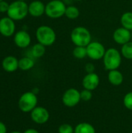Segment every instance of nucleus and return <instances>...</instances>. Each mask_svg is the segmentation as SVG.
<instances>
[{"label": "nucleus", "mask_w": 132, "mask_h": 133, "mask_svg": "<svg viewBox=\"0 0 132 133\" xmlns=\"http://www.w3.org/2000/svg\"><path fill=\"white\" fill-rule=\"evenodd\" d=\"M122 55L119 50L114 48L107 49L105 55L103 58V66L106 70L110 71L118 69L121 65Z\"/></svg>", "instance_id": "nucleus-1"}, {"label": "nucleus", "mask_w": 132, "mask_h": 133, "mask_svg": "<svg viewBox=\"0 0 132 133\" xmlns=\"http://www.w3.org/2000/svg\"><path fill=\"white\" fill-rule=\"evenodd\" d=\"M71 41L75 46L86 47L92 41L89 30L84 26H76L71 32Z\"/></svg>", "instance_id": "nucleus-2"}, {"label": "nucleus", "mask_w": 132, "mask_h": 133, "mask_svg": "<svg viewBox=\"0 0 132 133\" xmlns=\"http://www.w3.org/2000/svg\"><path fill=\"white\" fill-rule=\"evenodd\" d=\"M29 5L24 1L16 0L9 4V8L7 12V15L9 18L14 21H19L23 19L29 13Z\"/></svg>", "instance_id": "nucleus-3"}, {"label": "nucleus", "mask_w": 132, "mask_h": 133, "mask_svg": "<svg viewBox=\"0 0 132 133\" xmlns=\"http://www.w3.org/2000/svg\"><path fill=\"white\" fill-rule=\"evenodd\" d=\"M36 37L38 43L45 47L51 46L56 41V33L53 28L47 25L40 26L36 30Z\"/></svg>", "instance_id": "nucleus-4"}, {"label": "nucleus", "mask_w": 132, "mask_h": 133, "mask_svg": "<svg viewBox=\"0 0 132 133\" xmlns=\"http://www.w3.org/2000/svg\"><path fill=\"white\" fill-rule=\"evenodd\" d=\"M38 99L37 94L33 91H28L21 95L18 101V106L20 111L25 113L31 112L37 105Z\"/></svg>", "instance_id": "nucleus-5"}, {"label": "nucleus", "mask_w": 132, "mask_h": 133, "mask_svg": "<svg viewBox=\"0 0 132 133\" xmlns=\"http://www.w3.org/2000/svg\"><path fill=\"white\" fill-rule=\"evenodd\" d=\"M66 7L63 1L51 0L45 6V14L51 19H58L65 16Z\"/></svg>", "instance_id": "nucleus-6"}, {"label": "nucleus", "mask_w": 132, "mask_h": 133, "mask_svg": "<svg viewBox=\"0 0 132 133\" xmlns=\"http://www.w3.org/2000/svg\"><path fill=\"white\" fill-rule=\"evenodd\" d=\"M86 50L87 57L93 61L103 59L107 51L104 45L99 41H91L86 46Z\"/></svg>", "instance_id": "nucleus-7"}, {"label": "nucleus", "mask_w": 132, "mask_h": 133, "mask_svg": "<svg viewBox=\"0 0 132 133\" xmlns=\"http://www.w3.org/2000/svg\"><path fill=\"white\" fill-rule=\"evenodd\" d=\"M61 101L65 106L68 108H74L82 101L80 91L75 88H69L64 92Z\"/></svg>", "instance_id": "nucleus-8"}, {"label": "nucleus", "mask_w": 132, "mask_h": 133, "mask_svg": "<svg viewBox=\"0 0 132 133\" xmlns=\"http://www.w3.org/2000/svg\"><path fill=\"white\" fill-rule=\"evenodd\" d=\"M30 118L32 121L38 125H43L48 122L50 114L47 109L44 107H36L30 112Z\"/></svg>", "instance_id": "nucleus-9"}, {"label": "nucleus", "mask_w": 132, "mask_h": 133, "mask_svg": "<svg viewBox=\"0 0 132 133\" xmlns=\"http://www.w3.org/2000/svg\"><path fill=\"white\" fill-rule=\"evenodd\" d=\"M113 39L119 45H124L131 41V31L121 26L117 28L113 33Z\"/></svg>", "instance_id": "nucleus-10"}, {"label": "nucleus", "mask_w": 132, "mask_h": 133, "mask_svg": "<svg viewBox=\"0 0 132 133\" xmlns=\"http://www.w3.org/2000/svg\"><path fill=\"white\" fill-rule=\"evenodd\" d=\"M16 30L14 20L9 16L0 19V34L4 37H11Z\"/></svg>", "instance_id": "nucleus-11"}, {"label": "nucleus", "mask_w": 132, "mask_h": 133, "mask_svg": "<svg viewBox=\"0 0 132 133\" xmlns=\"http://www.w3.org/2000/svg\"><path fill=\"white\" fill-rule=\"evenodd\" d=\"M100 79L98 74L96 72L92 73H87L82 79V84L84 89L89 90H95L100 85Z\"/></svg>", "instance_id": "nucleus-12"}, {"label": "nucleus", "mask_w": 132, "mask_h": 133, "mask_svg": "<svg viewBox=\"0 0 132 133\" xmlns=\"http://www.w3.org/2000/svg\"><path fill=\"white\" fill-rule=\"evenodd\" d=\"M14 43L15 44L20 48H27L31 43V37L29 33L26 30H19L16 33L14 36Z\"/></svg>", "instance_id": "nucleus-13"}, {"label": "nucleus", "mask_w": 132, "mask_h": 133, "mask_svg": "<svg viewBox=\"0 0 132 133\" xmlns=\"http://www.w3.org/2000/svg\"><path fill=\"white\" fill-rule=\"evenodd\" d=\"M45 6L41 1L34 0L31 2L28 6L29 14L33 17H40L45 13Z\"/></svg>", "instance_id": "nucleus-14"}, {"label": "nucleus", "mask_w": 132, "mask_h": 133, "mask_svg": "<svg viewBox=\"0 0 132 133\" xmlns=\"http://www.w3.org/2000/svg\"><path fill=\"white\" fill-rule=\"evenodd\" d=\"M2 69L8 72H13L19 69V60L12 55L6 56L2 62Z\"/></svg>", "instance_id": "nucleus-15"}, {"label": "nucleus", "mask_w": 132, "mask_h": 133, "mask_svg": "<svg viewBox=\"0 0 132 133\" xmlns=\"http://www.w3.org/2000/svg\"><path fill=\"white\" fill-rule=\"evenodd\" d=\"M107 79L109 83L115 87L121 86L124 82V76L121 72H120L118 69L110 70L108 72Z\"/></svg>", "instance_id": "nucleus-16"}, {"label": "nucleus", "mask_w": 132, "mask_h": 133, "mask_svg": "<svg viewBox=\"0 0 132 133\" xmlns=\"http://www.w3.org/2000/svg\"><path fill=\"white\" fill-rule=\"evenodd\" d=\"M74 133H96V129L88 122H81L75 127Z\"/></svg>", "instance_id": "nucleus-17"}, {"label": "nucleus", "mask_w": 132, "mask_h": 133, "mask_svg": "<svg viewBox=\"0 0 132 133\" xmlns=\"http://www.w3.org/2000/svg\"><path fill=\"white\" fill-rule=\"evenodd\" d=\"M34 61L30 57H23L19 60V69L23 71L30 70L34 66Z\"/></svg>", "instance_id": "nucleus-18"}, {"label": "nucleus", "mask_w": 132, "mask_h": 133, "mask_svg": "<svg viewBox=\"0 0 132 133\" xmlns=\"http://www.w3.org/2000/svg\"><path fill=\"white\" fill-rule=\"evenodd\" d=\"M121 26L132 31V12H126L121 17Z\"/></svg>", "instance_id": "nucleus-19"}, {"label": "nucleus", "mask_w": 132, "mask_h": 133, "mask_svg": "<svg viewBox=\"0 0 132 133\" xmlns=\"http://www.w3.org/2000/svg\"><path fill=\"white\" fill-rule=\"evenodd\" d=\"M79 9L74 5H68L66 7L65 16L69 19H75L79 16Z\"/></svg>", "instance_id": "nucleus-20"}, {"label": "nucleus", "mask_w": 132, "mask_h": 133, "mask_svg": "<svg viewBox=\"0 0 132 133\" xmlns=\"http://www.w3.org/2000/svg\"><path fill=\"white\" fill-rule=\"evenodd\" d=\"M45 51H46L45 46L40 43L35 44L32 47V50H31L32 55L37 58H41L42 56H44V55L45 54Z\"/></svg>", "instance_id": "nucleus-21"}, {"label": "nucleus", "mask_w": 132, "mask_h": 133, "mask_svg": "<svg viewBox=\"0 0 132 133\" xmlns=\"http://www.w3.org/2000/svg\"><path fill=\"white\" fill-rule=\"evenodd\" d=\"M121 53L124 58L132 60V41L121 46Z\"/></svg>", "instance_id": "nucleus-22"}, {"label": "nucleus", "mask_w": 132, "mask_h": 133, "mask_svg": "<svg viewBox=\"0 0 132 133\" xmlns=\"http://www.w3.org/2000/svg\"><path fill=\"white\" fill-rule=\"evenodd\" d=\"M72 55L77 59H84L87 57L86 47L75 46L72 51Z\"/></svg>", "instance_id": "nucleus-23"}, {"label": "nucleus", "mask_w": 132, "mask_h": 133, "mask_svg": "<svg viewBox=\"0 0 132 133\" xmlns=\"http://www.w3.org/2000/svg\"><path fill=\"white\" fill-rule=\"evenodd\" d=\"M123 103L124 107L129 110L132 111V91L128 92V94H126L124 97L123 99Z\"/></svg>", "instance_id": "nucleus-24"}, {"label": "nucleus", "mask_w": 132, "mask_h": 133, "mask_svg": "<svg viewBox=\"0 0 132 133\" xmlns=\"http://www.w3.org/2000/svg\"><path fill=\"white\" fill-rule=\"evenodd\" d=\"M75 128L68 123L61 124L58 127V133H74Z\"/></svg>", "instance_id": "nucleus-25"}, {"label": "nucleus", "mask_w": 132, "mask_h": 133, "mask_svg": "<svg viewBox=\"0 0 132 133\" xmlns=\"http://www.w3.org/2000/svg\"><path fill=\"white\" fill-rule=\"evenodd\" d=\"M80 96L81 100L83 101H89L93 98V92L91 90L83 89L82 91H80Z\"/></svg>", "instance_id": "nucleus-26"}, {"label": "nucleus", "mask_w": 132, "mask_h": 133, "mask_svg": "<svg viewBox=\"0 0 132 133\" xmlns=\"http://www.w3.org/2000/svg\"><path fill=\"white\" fill-rule=\"evenodd\" d=\"M9 8V4L5 2V1H1L0 2V12L3 13V12H8Z\"/></svg>", "instance_id": "nucleus-27"}, {"label": "nucleus", "mask_w": 132, "mask_h": 133, "mask_svg": "<svg viewBox=\"0 0 132 133\" xmlns=\"http://www.w3.org/2000/svg\"><path fill=\"white\" fill-rule=\"evenodd\" d=\"M85 70L87 73L95 72V65L93 63H87L85 65Z\"/></svg>", "instance_id": "nucleus-28"}, {"label": "nucleus", "mask_w": 132, "mask_h": 133, "mask_svg": "<svg viewBox=\"0 0 132 133\" xmlns=\"http://www.w3.org/2000/svg\"><path fill=\"white\" fill-rule=\"evenodd\" d=\"M7 132V128L5 126V125L0 122V133H6Z\"/></svg>", "instance_id": "nucleus-29"}, {"label": "nucleus", "mask_w": 132, "mask_h": 133, "mask_svg": "<svg viewBox=\"0 0 132 133\" xmlns=\"http://www.w3.org/2000/svg\"><path fill=\"white\" fill-rule=\"evenodd\" d=\"M23 133H40L37 130L34 129H28L24 131Z\"/></svg>", "instance_id": "nucleus-30"}, {"label": "nucleus", "mask_w": 132, "mask_h": 133, "mask_svg": "<svg viewBox=\"0 0 132 133\" xmlns=\"http://www.w3.org/2000/svg\"><path fill=\"white\" fill-rule=\"evenodd\" d=\"M10 133H22L20 132H19V131H13V132H12Z\"/></svg>", "instance_id": "nucleus-31"}, {"label": "nucleus", "mask_w": 132, "mask_h": 133, "mask_svg": "<svg viewBox=\"0 0 132 133\" xmlns=\"http://www.w3.org/2000/svg\"><path fill=\"white\" fill-rule=\"evenodd\" d=\"M74 1H76V2H80V1H82V0H74Z\"/></svg>", "instance_id": "nucleus-32"}, {"label": "nucleus", "mask_w": 132, "mask_h": 133, "mask_svg": "<svg viewBox=\"0 0 132 133\" xmlns=\"http://www.w3.org/2000/svg\"><path fill=\"white\" fill-rule=\"evenodd\" d=\"M19 1H24V2H25L26 0H19Z\"/></svg>", "instance_id": "nucleus-33"}, {"label": "nucleus", "mask_w": 132, "mask_h": 133, "mask_svg": "<svg viewBox=\"0 0 132 133\" xmlns=\"http://www.w3.org/2000/svg\"><path fill=\"white\" fill-rule=\"evenodd\" d=\"M131 41H132V31H131Z\"/></svg>", "instance_id": "nucleus-34"}, {"label": "nucleus", "mask_w": 132, "mask_h": 133, "mask_svg": "<svg viewBox=\"0 0 132 133\" xmlns=\"http://www.w3.org/2000/svg\"><path fill=\"white\" fill-rule=\"evenodd\" d=\"M1 1H3V0H0V2H1Z\"/></svg>", "instance_id": "nucleus-35"}, {"label": "nucleus", "mask_w": 132, "mask_h": 133, "mask_svg": "<svg viewBox=\"0 0 132 133\" xmlns=\"http://www.w3.org/2000/svg\"><path fill=\"white\" fill-rule=\"evenodd\" d=\"M60 1H63V0H60Z\"/></svg>", "instance_id": "nucleus-36"}]
</instances>
